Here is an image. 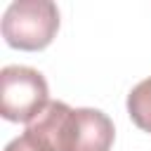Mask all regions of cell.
Instances as JSON below:
<instances>
[{"mask_svg":"<svg viewBox=\"0 0 151 151\" xmlns=\"http://www.w3.org/2000/svg\"><path fill=\"white\" fill-rule=\"evenodd\" d=\"M50 104V87L31 66H5L0 71V116L9 123H33Z\"/></svg>","mask_w":151,"mask_h":151,"instance_id":"3","label":"cell"},{"mask_svg":"<svg viewBox=\"0 0 151 151\" xmlns=\"http://www.w3.org/2000/svg\"><path fill=\"white\" fill-rule=\"evenodd\" d=\"M5 151H54V149H52V146H50L35 130L26 127L21 137L12 139V142L5 146Z\"/></svg>","mask_w":151,"mask_h":151,"instance_id":"5","label":"cell"},{"mask_svg":"<svg viewBox=\"0 0 151 151\" xmlns=\"http://www.w3.org/2000/svg\"><path fill=\"white\" fill-rule=\"evenodd\" d=\"M54 151H111L116 139L113 120L99 109H71L66 101H50L28 123Z\"/></svg>","mask_w":151,"mask_h":151,"instance_id":"1","label":"cell"},{"mask_svg":"<svg viewBox=\"0 0 151 151\" xmlns=\"http://www.w3.org/2000/svg\"><path fill=\"white\" fill-rule=\"evenodd\" d=\"M57 31L59 9L50 0H17L2 14V38L14 50H45Z\"/></svg>","mask_w":151,"mask_h":151,"instance_id":"2","label":"cell"},{"mask_svg":"<svg viewBox=\"0 0 151 151\" xmlns=\"http://www.w3.org/2000/svg\"><path fill=\"white\" fill-rule=\"evenodd\" d=\"M127 113L132 118V123L144 130L151 132V76L144 78L142 83H137L130 94H127Z\"/></svg>","mask_w":151,"mask_h":151,"instance_id":"4","label":"cell"}]
</instances>
